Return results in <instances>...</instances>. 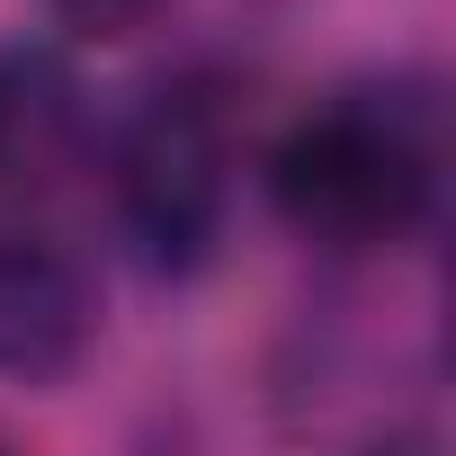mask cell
Segmentation results:
<instances>
[{"label": "cell", "mask_w": 456, "mask_h": 456, "mask_svg": "<svg viewBox=\"0 0 456 456\" xmlns=\"http://www.w3.org/2000/svg\"><path fill=\"white\" fill-rule=\"evenodd\" d=\"M447 179L438 90L420 72H367L322 90L260 152V197L322 260H385L429 233Z\"/></svg>", "instance_id": "obj_1"}, {"label": "cell", "mask_w": 456, "mask_h": 456, "mask_svg": "<svg viewBox=\"0 0 456 456\" xmlns=\"http://www.w3.org/2000/svg\"><path fill=\"white\" fill-rule=\"evenodd\" d=\"M242 179V81L224 63H179L108 134V215L152 278H197L224 251Z\"/></svg>", "instance_id": "obj_2"}, {"label": "cell", "mask_w": 456, "mask_h": 456, "mask_svg": "<svg viewBox=\"0 0 456 456\" xmlns=\"http://www.w3.org/2000/svg\"><path fill=\"white\" fill-rule=\"evenodd\" d=\"M99 349V278L72 242L0 224V385H63Z\"/></svg>", "instance_id": "obj_3"}, {"label": "cell", "mask_w": 456, "mask_h": 456, "mask_svg": "<svg viewBox=\"0 0 456 456\" xmlns=\"http://www.w3.org/2000/svg\"><path fill=\"white\" fill-rule=\"evenodd\" d=\"M90 152V90L54 45H0V197H37Z\"/></svg>", "instance_id": "obj_4"}, {"label": "cell", "mask_w": 456, "mask_h": 456, "mask_svg": "<svg viewBox=\"0 0 456 456\" xmlns=\"http://www.w3.org/2000/svg\"><path fill=\"white\" fill-rule=\"evenodd\" d=\"M170 10H179V0H45V19L63 28V45H134Z\"/></svg>", "instance_id": "obj_5"}]
</instances>
